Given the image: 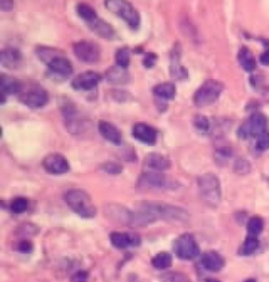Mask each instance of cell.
I'll return each instance as SVG.
<instances>
[{"label":"cell","instance_id":"6da1fadb","mask_svg":"<svg viewBox=\"0 0 269 282\" xmlns=\"http://www.w3.org/2000/svg\"><path fill=\"white\" fill-rule=\"evenodd\" d=\"M136 209L147 213L155 221L187 222L189 220V214L184 208L163 201H141L137 205Z\"/></svg>","mask_w":269,"mask_h":282},{"label":"cell","instance_id":"7a4b0ae2","mask_svg":"<svg viewBox=\"0 0 269 282\" xmlns=\"http://www.w3.org/2000/svg\"><path fill=\"white\" fill-rule=\"evenodd\" d=\"M64 201L69 207L84 219H91L97 215V208L90 196L80 188L70 189L64 194Z\"/></svg>","mask_w":269,"mask_h":282},{"label":"cell","instance_id":"3957f363","mask_svg":"<svg viewBox=\"0 0 269 282\" xmlns=\"http://www.w3.org/2000/svg\"><path fill=\"white\" fill-rule=\"evenodd\" d=\"M197 183L202 200L209 207H218L222 198L221 185L218 177L213 173L203 174L198 177Z\"/></svg>","mask_w":269,"mask_h":282},{"label":"cell","instance_id":"277c9868","mask_svg":"<svg viewBox=\"0 0 269 282\" xmlns=\"http://www.w3.org/2000/svg\"><path fill=\"white\" fill-rule=\"evenodd\" d=\"M104 5L109 12L120 17L132 30L136 31L140 28V13L130 2L124 0H107Z\"/></svg>","mask_w":269,"mask_h":282},{"label":"cell","instance_id":"5b68a950","mask_svg":"<svg viewBox=\"0 0 269 282\" xmlns=\"http://www.w3.org/2000/svg\"><path fill=\"white\" fill-rule=\"evenodd\" d=\"M224 84L215 79H207L195 92L193 101L197 108H206L212 106L219 99Z\"/></svg>","mask_w":269,"mask_h":282},{"label":"cell","instance_id":"8992f818","mask_svg":"<svg viewBox=\"0 0 269 282\" xmlns=\"http://www.w3.org/2000/svg\"><path fill=\"white\" fill-rule=\"evenodd\" d=\"M18 98L19 101L32 110L44 108L50 100L48 91L37 82H25L22 93Z\"/></svg>","mask_w":269,"mask_h":282},{"label":"cell","instance_id":"52a82bcc","mask_svg":"<svg viewBox=\"0 0 269 282\" xmlns=\"http://www.w3.org/2000/svg\"><path fill=\"white\" fill-rule=\"evenodd\" d=\"M138 187L152 189H176L180 183L172 177L160 172H144L138 179Z\"/></svg>","mask_w":269,"mask_h":282},{"label":"cell","instance_id":"ba28073f","mask_svg":"<svg viewBox=\"0 0 269 282\" xmlns=\"http://www.w3.org/2000/svg\"><path fill=\"white\" fill-rule=\"evenodd\" d=\"M268 129V118L263 113H253L238 129V136L242 139L260 137Z\"/></svg>","mask_w":269,"mask_h":282},{"label":"cell","instance_id":"9c48e42d","mask_svg":"<svg viewBox=\"0 0 269 282\" xmlns=\"http://www.w3.org/2000/svg\"><path fill=\"white\" fill-rule=\"evenodd\" d=\"M174 252L182 260H192L200 255V247L194 236L189 233L180 235L174 242Z\"/></svg>","mask_w":269,"mask_h":282},{"label":"cell","instance_id":"30bf717a","mask_svg":"<svg viewBox=\"0 0 269 282\" xmlns=\"http://www.w3.org/2000/svg\"><path fill=\"white\" fill-rule=\"evenodd\" d=\"M47 75L49 78L56 81H64L69 79L74 72L73 64L70 59L62 53L54 58L48 65Z\"/></svg>","mask_w":269,"mask_h":282},{"label":"cell","instance_id":"8fae6325","mask_svg":"<svg viewBox=\"0 0 269 282\" xmlns=\"http://www.w3.org/2000/svg\"><path fill=\"white\" fill-rule=\"evenodd\" d=\"M73 53L78 58V60L88 64H95L101 58V49L99 44L90 40L75 42L73 44Z\"/></svg>","mask_w":269,"mask_h":282},{"label":"cell","instance_id":"7c38bea8","mask_svg":"<svg viewBox=\"0 0 269 282\" xmlns=\"http://www.w3.org/2000/svg\"><path fill=\"white\" fill-rule=\"evenodd\" d=\"M102 80V76L95 71H87L77 75L71 82L72 88L78 92H90L95 90Z\"/></svg>","mask_w":269,"mask_h":282},{"label":"cell","instance_id":"4fadbf2b","mask_svg":"<svg viewBox=\"0 0 269 282\" xmlns=\"http://www.w3.org/2000/svg\"><path fill=\"white\" fill-rule=\"evenodd\" d=\"M132 136L140 143L153 147L158 140L159 132L156 128L145 122H137L132 128Z\"/></svg>","mask_w":269,"mask_h":282},{"label":"cell","instance_id":"5bb4252c","mask_svg":"<svg viewBox=\"0 0 269 282\" xmlns=\"http://www.w3.org/2000/svg\"><path fill=\"white\" fill-rule=\"evenodd\" d=\"M42 167L45 172L51 175H64L71 169L69 160L59 153H53L45 156L42 161Z\"/></svg>","mask_w":269,"mask_h":282},{"label":"cell","instance_id":"9a60e30c","mask_svg":"<svg viewBox=\"0 0 269 282\" xmlns=\"http://www.w3.org/2000/svg\"><path fill=\"white\" fill-rule=\"evenodd\" d=\"M181 45L179 42H177L170 51L169 55L170 76L176 80H185L188 78V70L181 63Z\"/></svg>","mask_w":269,"mask_h":282},{"label":"cell","instance_id":"2e32d148","mask_svg":"<svg viewBox=\"0 0 269 282\" xmlns=\"http://www.w3.org/2000/svg\"><path fill=\"white\" fill-rule=\"evenodd\" d=\"M23 62L24 58L21 51L14 47L5 48L0 53V63L3 68L8 70H19L23 65Z\"/></svg>","mask_w":269,"mask_h":282},{"label":"cell","instance_id":"e0dca14e","mask_svg":"<svg viewBox=\"0 0 269 282\" xmlns=\"http://www.w3.org/2000/svg\"><path fill=\"white\" fill-rule=\"evenodd\" d=\"M25 87V82L18 78L1 74L0 76V94L4 96H19Z\"/></svg>","mask_w":269,"mask_h":282},{"label":"cell","instance_id":"ac0fdd59","mask_svg":"<svg viewBox=\"0 0 269 282\" xmlns=\"http://www.w3.org/2000/svg\"><path fill=\"white\" fill-rule=\"evenodd\" d=\"M106 214L108 217L118 224L124 226H132L133 211L117 203H110L106 207Z\"/></svg>","mask_w":269,"mask_h":282},{"label":"cell","instance_id":"d6986e66","mask_svg":"<svg viewBox=\"0 0 269 282\" xmlns=\"http://www.w3.org/2000/svg\"><path fill=\"white\" fill-rule=\"evenodd\" d=\"M98 131L100 135L107 141L114 144L116 147H120L122 143V133L114 123L107 120H100L98 122Z\"/></svg>","mask_w":269,"mask_h":282},{"label":"cell","instance_id":"ffe728a7","mask_svg":"<svg viewBox=\"0 0 269 282\" xmlns=\"http://www.w3.org/2000/svg\"><path fill=\"white\" fill-rule=\"evenodd\" d=\"M109 239L111 244L119 250H126L129 246H138L141 242L139 236L134 233L113 232L109 235Z\"/></svg>","mask_w":269,"mask_h":282},{"label":"cell","instance_id":"44dd1931","mask_svg":"<svg viewBox=\"0 0 269 282\" xmlns=\"http://www.w3.org/2000/svg\"><path fill=\"white\" fill-rule=\"evenodd\" d=\"M144 166L147 169H152L153 172L163 173L170 169V167H172V161L164 155L154 152L147 154L145 160H144Z\"/></svg>","mask_w":269,"mask_h":282},{"label":"cell","instance_id":"7402d4cb","mask_svg":"<svg viewBox=\"0 0 269 282\" xmlns=\"http://www.w3.org/2000/svg\"><path fill=\"white\" fill-rule=\"evenodd\" d=\"M201 263L209 272H220L224 267L225 261L222 256L215 251H208L201 256Z\"/></svg>","mask_w":269,"mask_h":282},{"label":"cell","instance_id":"603a6c76","mask_svg":"<svg viewBox=\"0 0 269 282\" xmlns=\"http://www.w3.org/2000/svg\"><path fill=\"white\" fill-rule=\"evenodd\" d=\"M89 28L91 32L95 33L98 37L107 39V40H113L117 35L113 25L101 18H98L94 23L89 25Z\"/></svg>","mask_w":269,"mask_h":282},{"label":"cell","instance_id":"cb8c5ba5","mask_svg":"<svg viewBox=\"0 0 269 282\" xmlns=\"http://www.w3.org/2000/svg\"><path fill=\"white\" fill-rule=\"evenodd\" d=\"M104 76H106V79L108 83L114 85L127 84L130 80V76L127 70L118 67V65L109 68L106 72V75Z\"/></svg>","mask_w":269,"mask_h":282},{"label":"cell","instance_id":"d4e9b609","mask_svg":"<svg viewBox=\"0 0 269 282\" xmlns=\"http://www.w3.org/2000/svg\"><path fill=\"white\" fill-rule=\"evenodd\" d=\"M176 85L173 82H162L157 84L153 89V95L159 101L174 100L176 97Z\"/></svg>","mask_w":269,"mask_h":282},{"label":"cell","instance_id":"484cf974","mask_svg":"<svg viewBox=\"0 0 269 282\" xmlns=\"http://www.w3.org/2000/svg\"><path fill=\"white\" fill-rule=\"evenodd\" d=\"M76 13L81 20L88 25V27L91 23H94L97 19L99 18L98 17L97 11L89 3H84V2L78 3L76 5Z\"/></svg>","mask_w":269,"mask_h":282},{"label":"cell","instance_id":"4316f807","mask_svg":"<svg viewBox=\"0 0 269 282\" xmlns=\"http://www.w3.org/2000/svg\"><path fill=\"white\" fill-rule=\"evenodd\" d=\"M238 61L242 69L246 72H253L257 68V61L252 52L246 47H242L238 53Z\"/></svg>","mask_w":269,"mask_h":282},{"label":"cell","instance_id":"83f0119b","mask_svg":"<svg viewBox=\"0 0 269 282\" xmlns=\"http://www.w3.org/2000/svg\"><path fill=\"white\" fill-rule=\"evenodd\" d=\"M35 53L39 60L45 65H48L54 58L62 53V51L53 47H47V45H38L35 49Z\"/></svg>","mask_w":269,"mask_h":282},{"label":"cell","instance_id":"f1b7e54d","mask_svg":"<svg viewBox=\"0 0 269 282\" xmlns=\"http://www.w3.org/2000/svg\"><path fill=\"white\" fill-rule=\"evenodd\" d=\"M173 263L172 255L166 252H161L157 254L152 259V264L157 270H166Z\"/></svg>","mask_w":269,"mask_h":282},{"label":"cell","instance_id":"f546056e","mask_svg":"<svg viewBox=\"0 0 269 282\" xmlns=\"http://www.w3.org/2000/svg\"><path fill=\"white\" fill-rule=\"evenodd\" d=\"M116 65L127 70L130 63V50L128 47H122L116 51L115 54Z\"/></svg>","mask_w":269,"mask_h":282},{"label":"cell","instance_id":"4dcf8cb0","mask_svg":"<svg viewBox=\"0 0 269 282\" xmlns=\"http://www.w3.org/2000/svg\"><path fill=\"white\" fill-rule=\"evenodd\" d=\"M264 228V221L260 216H253L247 224V231L251 236H258Z\"/></svg>","mask_w":269,"mask_h":282},{"label":"cell","instance_id":"1f68e13d","mask_svg":"<svg viewBox=\"0 0 269 282\" xmlns=\"http://www.w3.org/2000/svg\"><path fill=\"white\" fill-rule=\"evenodd\" d=\"M29 201L24 197H16L10 203V209L13 214L20 215L23 214L28 209Z\"/></svg>","mask_w":269,"mask_h":282},{"label":"cell","instance_id":"d6a6232c","mask_svg":"<svg viewBox=\"0 0 269 282\" xmlns=\"http://www.w3.org/2000/svg\"><path fill=\"white\" fill-rule=\"evenodd\" d=\"M259 247V240L257 238V236H251L249 235L246 238V240L243 244V246L241 248V253L243 255H251L253 254L257 248Z\"/></svg>","mask_w":269,"mask_h":282},{"label":"cell","instance_id":"836d02e7","mask_svg":"<svg viewBox=\"0 0 269 282\" xmlns=\"http://www.w3.org/2000/svg\"><path fill=\"white\" fill-rule=\"evenodd\" d=\"M102 172L111 176H118L123 172V167L115 161H107L100 166Z\"/></svg>","mask_w":269,"mask_h":282},{"label":"cell","instance_id":"e575fe53","mask_svg":"<svg viewBox=\"0 0 269 282\" xmlns=\"http://www.w3.org/2000/svg\"><path fill=\"white\" fill-rule=\"evenodd\" d=\"M193 124L195 129L200 133H207L211 129V121L207 117L203 115H197L194 117Z\"/></svg>","mask_w":269,"mask_h":282},{"label":"cell","instance_id":"d590c367","mask_svg":"<svg viewBox=\"0 0 269 282\" xmlns=\"http://www.w3.org/2000/svg\"><path fill=\"white\" fill-rule=\"evenodd\" d=\"M160 280L162 282H189L188 278L183 275L182 273H177V272H170V273H165L163 274L160 277Z\"/></svg>","mask_w":269,"mask_h":282},{"label":"cell","instance_id":"8d00e7d4","mask_svg":"<svg viewBox=\"0 0 269 282\" xmlns=\"http://www.w3.org/2000/svg\"><path fill=\"white\" fill-rule=\"evenodd\" d=\"M233 154V150L228 147H222L215 150V159L218 163H222L227 161Z\"/></svg>","mask_w":269,"mask_h":282},{"label":"cell","instance_id":"74e56055","mask_svg":"<svg viewBox=\"0 0 269 282\" xmlns=\"http://www.w3.org/2000/svg\"><path fill=\"white\" fill-rule=\"evenodd\" d=\"M157 60H158V55L153 53V52H148V53L143 55L142 65L145 69H153L157 63Z\"/></svg>","mask_w":269,"mask_h":282},{"label":"cell","instance_id":"f35d334b","mask_svg":"<svg viewBox=\"0 0 269 282\" xmlns=\"http://www.w3.org/2000/svg\"><path fill=\"white\" fill-rule=\"evenodd\" d=\"M251 163H249L245 159H238L234 162V170L235 173L241 174V175H245L251 172Z\"/></svg>","mask_w":269,"mask_h":282},{"label":"cell","instance_id":"ab89813d","mask_svg":"<svg viewBox=\"0 0 269 282\" xmlns=\"http://www.w3.org/2000/svg\"><path fill=\"white\" fill-rule=\"evenodd\" d=\"M255 150L259 152H264V150H269V132L258 137L257 142H255Z\"/></svg>","mask_w":269,"mask_h":282},{"label":"cell","instance_id":"60d3db41","mask_svg":"<svg viewBox=\"0 0 269 282\" xmlns=\"http://www.w3.org/2000/svg\"><path fill=\"white\" fill-rule=\"evenodd\" d=\"M33 248H34V246H33V244L30 241V240H27V239H23L21 241H19L18 242V245H17V250L20 252V253H23V254H29L33 251Z\"/></svg>","mask_w":269,"mask_h":282},{"label":"cell","instance_id":"b9f144b4","mask_svg":"<svg viewBox=\"0 0 269 282\" xmlns=\"http://www.w3.org/2000/svg\"><path fill=\"white\" fill-rule=\"evenodd\" d=\"M88 279H89V273L85 271H79L71 278L70 282H88Z\"/></svg>","mask_w":269,"mask_h":282},{"label":"cell","instance_id":"7bdbcfd3","mask_svg":"<svg viewBox=\"0 0 269 282\" xmlns=\"http://www.w3.org/2000/svg\"><path fill=\"white\" fill-rule=\"evenodd\" d=\"M14 9V1L12 0H1L0 1V10L2 12H10Z\"/></svg>","mask_w":269,"mask_h":282},{"label":"cell","instance_id":"ee69618b","mask_svg":"<svg viewBox=\"0 0 269 282\" xmlns=\"http://www.w3.org/2000/svg\"><path fill=\"white\" fill-rule=\"evenodd\" d=\"M260 61L262 64L269 65V49L260 56Z\"/></svg>","mask_w":269,"mask_h":282},{"label":"cell","instance_id":"f6af8a7d","mask_svg":"<svg viewBox=\"0 0 269 282\" xmlns=\"http://www.w3.org/2000/svg\"><path fill=\"white\" fill-rule=\"evenodd\" d=\"M206 282H220V281L216 280V279H207Z\"/></svg>","mask_w":269,"mask_h":282},{"label":"cell","instance_id":"bcb514c9","mask_svg":"<svg viewBox=\"0 0 269 282\" xmlns=\"http://www.w3.org/2000/svg\"><path fill=\"white\" fill-rule=\"evenodd\" d=\"M245 282H257V281H255L254 279H248V280H246Z\"/></svg>","mask_w":269,"mask_h":282}]
</instances>
